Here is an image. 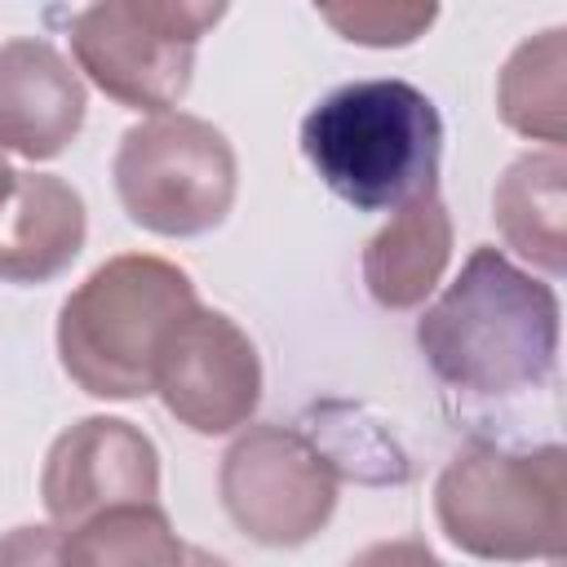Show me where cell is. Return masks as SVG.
Wrapping results in <instances>:
<instances>
[{"label":"cell","instance_id":"obj_6","mask_svg":"<svg viewBox=\"0 0 567 567\" xmlns=\"http://www.w3.org/2000/svg\"><path fill=\"white\" fill-rule=\"evenodd\" d=\"M226 4L208 0H97L71 18L75 66L120 106L168 115L190 89L195 44Z\"/></svg>","mask_w":567,"mask_h":567},{"label":"cell","instance_id":"obj_16","mask_svg":"<svg viewBox=\"0 0 567 567\" xmlns=\"http://www.w3.org/2000/svg\"><path fill=\"white\" fill-rule=\"evenodd\" d=\"M319 18L328 27H337L341 40H350V44L403 49L416 35L430 31V22L439 18V9L434 4H323Z\"/></svg>","mask_w":567,"mask_h":567},{"label":"cell","instance_id":"obj_18","mask_svg":"<svg viewBox=\"0 0 567 567\" xmlns=\"http://www.w3.org/2000/svg\"><path fill=\"white\" fill-rule=\"evenodd\" d=\"M346 567H447L425 540L416 536H399V540H377L368 549H359Z\"/></svg>","mask_w":567,"mask_h":567},{"label":"cell","instance_id":"obj_3","mask_svg":"<svg viewBox=\"0 0 567 567\" xmlns=\"http://www.w3.org/2000/svg\"><path fill=\"white\" fill-rule=\"evenodd\" d=\"M199 306L182 266L151 252L102 261L58 310L62 372L93 399L155 394V359L164 337Z\"/></svg>","mask_w":567,"mask_h":567},{"label":"cell","instance_id":"obj_12","mask_svg":"<svg viewBox=\"0 0 567 567\" xmlns=\"http://www.w3.org/2000/svg\"><path fill=\"white\" fill-rule=\"evenodd\" d=\"M452 261V213L439 190L394 208L363 248V288L381 310L421 306Z\"/></svg>","mask_w":567,"mask_h":567},{"label":"cell","instance_id":"obj_1","mask_svg":"<svg viewBox=\"0 0 567 567\" xmlns=\"http://www.w3.org/2000/svg\"><path fill=\"white\" fill-rule=\"evenodd\" d=\"M558 332V292L518 270L501 248L478 244L443 297L416 319V350L452 390L518 394L549 381Z\"/></svg>","mask_w":567,"mask_h":567},{"label":"cell","instance_id":"obj_8","mask_svg":"<svg viewBox=\"0 0 567 567\" xmlns=\"http://www.w3.org/2000/svg\"><path fill=\"white\" fill-rule=\"evenodd\" d=\"M155 394L195 434H230L261 403V359L248 332L208 306H195L164 337Z\"/></svg>","mask_w":567,"mask_h":567},{"label":"cell","instance_id":"obj_20","mask_svg":"<svg viewBox=\"0 0 567 567\" xmlns=\"http://www.w3.org/2000/svg\"><path fill=\"white\" fill-rule=\"evenodd\" d=\"M9 186H13V168H9V159H4V151H0V199H4Z\"/></svg>","mask_w":567,"mask_h":567},{"label":"cell","instance_id":"obj_19","mask_svg":"<svg viewBox=\"0 0 567 567\" xmlns=\"http://www.w3.org/2000/svg\"><path fill=\"white\" fill-rule=\"evenodd\" d=\"M182 567H230V563L217 558V554H208V549H199V545H186V563Z\"/></svg>","mask_w":567,"mask_h":567},{"label":"cell","instance_id":"obj_7","mask_svg":"<svg viewBox=\"0 0 567 567\" xmlns=\"http://www.w3.org/2000/svg\"><path fill=\"white\" fill-rule=\"evenodd\" d=\"M230 523L270 549L315 540L337 509V470L306 434L288 425H248L217 470Z\"/></svg>","mask_w":567,"mask_h":567},{"label":"cell","instance_id":"obj_14","mask_svg":"<svg viewBox=\"0 0 567 567\" xmlns=\"http://www.w3.org/2000/svg\"><path fill=\"white\" fill-rule=\"evenodd\" d=\"M496 111L514 133L532 142H549V151H563L567 142V31L563 27H549L509 53L496 80Z\"/></svg>","mask_w":567,"mask_h":567},{"label":"cell","instance_id":"obj_5","mask_svg":"<svg viewBox=\"0 0 567 567\" xmlns=\"http://www.w3.org/2000/svg\"><path fill=\"white\" fill-rule=\"evenodd\" d=\"M111 177L133 226L190 239L226 221L239 190V159L217 124L168 111L124 128Z\"/></svg>","mask_w":567,"mask_h":567},{"label":"cell","instance_id":"obj_13","mask_svg":"<svg viewBox=\"0 0 567 567\" xmlns=\"http://www.w3.org/2000/svg\"><path fill=\"white\" fill-rule=\"evenodd\" d=\"M492 217L501 239L527 257L545 275L567 270V155L563 151H527L518 155L496 190Z\"/></svg>","mask_w":567,"mask_h":567},{"label":"cell","instance_id":"obj_11","mask_svg":"<svg viewBox=\"0 0 567 567\" xmlns=\"http://www.w3.org/2000/svg\"><path fill=\"white\" fill-rule=\"evenodd\" d=\"M89 235L84 199L58 173H13L0 199V279L49 284L80 257Z\"/></svg>","mask_w":567,"mask_h":567},{"label":"cell","instance_id":"obj_2","mask_svg":"<svg viewBox=\"0 0 567 567\" xmlns=\"http://www.w3.org/2000/svg\"><path fill=\"white\" fill-rule=\"evenodd\" d=\"M301 155L337 199L385 213L439 190L443 120L408 80H354L301 120Z\"/></svg>","mask_w":567,"mask_h":567},{"label":"cell","instance_id":"obj_10","mask_svg":"<svg viewBox=\"0 0 567 567\" xmlns=\"http://www.w3.org/2000/svg\"><path fill=\"white\" fill-rule=\"evenodd\" d=\"M84 84L71 62L35 35L0 44V151L22 159L62 155L84 128Z\"/></svg>","mask_w":567,"mask_h":567},{"label":"cell","instance_id":"obj_17","mask_svg":"<svg viewBox=\"0 0 567 567\" xmlns=\"http://www.w3.org/2000/svg\"><path fill=\"white\" fill-rule=\"evenodd\" d=\"M0 567H66L58 527H13L0 536Z\"/></svg>","mask_w":567,"mask_h":567},{"label":"cell","instance_id":"obj_4","mask_svg":"<svg viewBox=\"0 0 567 567\" xmlns=\"http://www.w3.org/2000/svg\"><path fill=\"white\" fill-rule=\"evenodd\" d=\"M567 447L465 443L434 483L439 532L470 558L532 563L563 554Z\"/></svg>","mask_w":567,"mask_h":567},{"label":"cell","instance_id":"obj_15","mask_svg":"<svg viewBox=\"0 0 567 567\" xmlns=\"http://www.w3.org/2000/svg\"><path fill=\"white\" fill-rule=\"evenodd\" d=\"M66 567H182L186 545L164 505H120L62 532Z\"/></svg>","mask_w":567,"mask_h":567},{"label":"cell","instance_id":"obj_9","mask_svg":"<svg viewBox=\"0 0 567 567\" xmlns=\"http://www.w3.org/2000/svg\"><path fill=\"white\" fill-rule=\"evenodd\" d=\"M40 501L58 532L120 505H159V452L124 416H84L49 443Z\"/></svg>","mask_w":567,"mask_h":567}]
</instances>
